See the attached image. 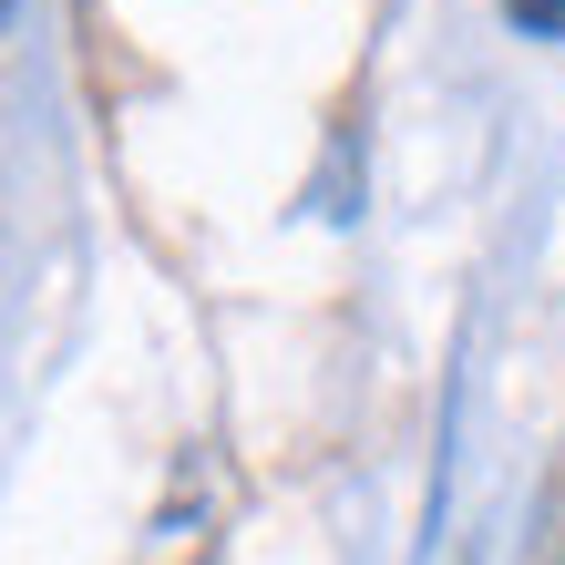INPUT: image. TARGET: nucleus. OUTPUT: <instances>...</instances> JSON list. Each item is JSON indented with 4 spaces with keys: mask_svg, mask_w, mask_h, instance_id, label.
Instances as JSON below:
<instances>
[{
    "mask_svg": "<svg viewBox=\"0 0 565 565\" xmlns=\"http://www.w3.org/2000/svg\"><path fill=\"white\" fill-rule=\"evenodd\" d=\"M514 31H565V0H504Z\"/></svg>",
    "mask_w": 565,
    "mask_h": 565,
    "instance_id": "nucleus-1",
    "label": "nucleus"
}]
</instances>
